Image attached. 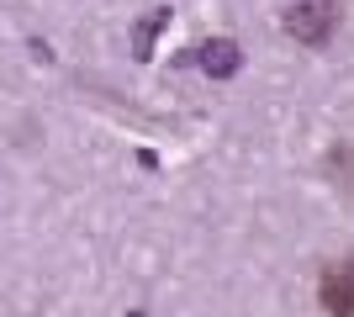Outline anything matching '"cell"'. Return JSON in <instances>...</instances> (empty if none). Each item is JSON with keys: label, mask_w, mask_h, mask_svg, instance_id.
Wrapping results in <instances>:
<instances>
[{"label": "cell", "mask_w": 354, "mask_h": 317, "mask_svg": "<svg viewBox=\"0 0 354 317\" xmlns=\"http://www.w3.org/2000/svg\"><path fill=\"white\" fill-rule=\"evenodd\" d=\"M281 27L301 48H328V37L339 27V0H286Z\"/></svg>", "instance_id": "1"}, {"label": "cell", "mask_w": 354, "mask_h": 317, "mask_svg": "<svg viewBox=\"0 0 354 317\" xmlns=\"http://www.w3.org/2000/svg\"><path fill=\"white\" fill-rule=\"evenodd\" d=\"M317 296H323L328 317H354V259H333L317 280Z\"/></svg>", "instance_id": "2"}, {"label": "cell", "mask_w": 354, "mask_h": 317, "mask_svg": "<svg viewBox=\"0 0 354 317\" xmlns=\"http://www.w3.org/2000/svg\"><path fill=\"white\" fill-rule=\"evenodd\" d=\"M196 64H201L212 79H233L238 69H243V48H238L233 37H212V43L196 48Z\"/></svg>", "instance_id": "3"}, {"label": "cell", "mask_w": 354, "mask_h": 317, "mask_svg": "<svg viewBox=\"0 0 354 317\" xmlns=\"http://www.w3.org/2000/svg\"><path fill=\"white\" fill-rule=\"evenodd\" d=\"M169 16H175L169 6H153V11L133 27V59H143V64L153 59V43H159V32H169Z\"/></svg>", "instance_id": "4"}, {"label": "cell", "mask_w": 354, "mask_h": 317, "mask_svg": "<svg viewBox=\"0 0 354 317\" xmlns=\"http://www.w3.org/2000/svg\"><path fill=\"white\" fill-rule=\"evenodd\" d=\"M133 317H148V312H133Z\"/></svg>", "instance_id": "5"}]
</instances>
